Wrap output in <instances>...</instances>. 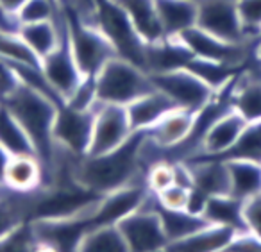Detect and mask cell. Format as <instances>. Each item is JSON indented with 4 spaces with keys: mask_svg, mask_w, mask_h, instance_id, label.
Masks as SVG:
<instances>
[{
    "mask_svg": "<svg viewBox=\"0 0 261 252\" xmlns=\"http://www.w3.org/2000/svg\"><path fill=\"white\" fill-rule=\"evenodd\" d=\"M142 140L143 131H135L133 136L115 150L100 156H83L73 168V179L98 195L133 181L145 179V168L140 159Z\"/></svg>",
    "mask_w": 261,
    "mask_h": 252,
    "instance_id": "1",
    "label": "cell"
},
{
    "mask_svg": "<svg viewBox=\"0 0 261 252\" xmlns=\"http://www.w3.org/2000/svg\"><path fill=\"white\" fill-rule=\"evenodd\" d=\"M2 106H6L15 115V118L22 123V127L31 136L45 173L54 159L56 148H58L54 141V123L59 106L52 98L27 86L25 83H22V86L8 100L2 102Z\"/></svg>",
    "mask_w": 261,
    "mask_h": 252,
    "instance_id": "2",
    "label": "cell"
},
{
    "mask_svg": "<svg viewBox=\"0 0 261 252\" xmlns=\"http://www.w3.org/2000/svg\"><path fill=\"white\" fill-rule=\"evenodd\" d=\"M97 97L102 104L127 106L143 93L154 90L149 72L135 63L115 56L95 75Z\"/></svg>",
    "mask_w": 261,
    "mask_h": 252,
    "instance_id": "3",
    "label": "cell"
},
{
    "mask_svg": "<svg viewBox=\"0 0 261 252\" xmlns=\"http://www.w3.org/2000/svg\"><path fill=\"white\" fill-rule=\"evenodd\" d=\"M63 16L66 23V38H68L70 51L81 73L95 77L102 66L116 56L111 41L106 38V34L95 22H88L65 11H63Z\"/></svg>",
    "mask_w": 261,
    "mask_h": 252,
    "instance_id": "4",
    "label": "cell"
},
{
    "mask_svg": "<svg viewBox=\"0 0 261 252\" xmlns=\"http://www.w3.org/2000/svg\"><path fill=\"white\" fill-rule=\"evenodd\" d=\"M97 26L102 29L116 56L135 63L145 70V41L136 33L135 26L130 23L129 16L115 0H97L95 11ZM147 72V70H145Z\"/></svg>",
    "mask_w": 261,
    "mask_h": 252,
    "instance_id": "5",
    "label": "cell"
},
{
    "mask_svg": "<svg viewBox=\"0 0 261 252\" xmlns=\"http://www.w3.org/2000/svg\"><path fill=\"white\" fill-rule=\"evenodd\" d=\"M118 227L123 234L127 248L135 252H154L167 250V234L161 225L160 211L156 206V195L150 191L142 208L118 222Z\"/></svg>",
    "mask_w": 261,
    "mask_h": 252,
    "instance_id": "6",
    "label": "cell"
},
{
    "mask_svg": "<svg viewBox=\"0 0 261 252\" xmlns=\"http://www.w3.org/2000/svg\"><path fill=\"white\" fill-rule=\"evenodd\" d=\"M179 38L195 58L224 63V65H231L236 68H243L254 58L256 43L224 40V38H218L200 29L199 26H193L192 29L185 31Z\"/></svg>",
    "mask_w": 261,
    "mask_h": 252,
    "instance_id": "7",
    "label": "cell"
},
{
    "mask_svg": "<svg viewBox=\"0 0 261 252\" xmlns=\"http://www.w3.org/2000/svg\"><path fill=\"white\" fill-rule=\"evenodd\" d=\"M150 81L156 90L163 91L174 102L175 108L188 109L193 113L202 109L217 95L202 79H199L188 68L150 73Z\"/></svg>",
    "mask_w": 261,
    "mask_h": 252,
    "instance_id": "8",
    "label": "cell"
},
{
    "mask_svg": "<svg viewBox=\"0 0 261 252\" xmlns=\"http://www.w3.org/2000/svg\"><path fill=\"white\" fill-rule=\"evenodd\" d=\"M129 116L125 106L118 104H102L95 108L93 131H91L90 147L86 156H100L122 147L133 136Z\"/></svg>",
    "mask_w": 261,
    "mask_h": 252,
    "instance_id": "9",
    "label": "cell"
},
{
    "mask_svg": "<svg viewBox=\"0 0 261 252\" xmlns=\"http://www.w3.org/2000/svg\"><path fill=\"white\" fill-rule=\"evenodd\" d=\"M31 225L36 234L40 248L50 250H79L86 231L91 227V218L84 215L63 218H34Z\"/></svg>",
    "mask_w": 261,
    "mask_h": 252,
    "instance_id": "10",
    "label": "cell"
},
{
    "mask_svg": "<svg viewBox=\"0 0 261 252\" xmlns=\"http://www.w3.org/2000/svg\"><path fill=\"white\" fill-rule=\"evenodd\" d=\"M95 109L81 111L70 106H59L54 123V141L66 152L83 158L88 154L91 131H93Z\"/></svg>",
    "mask_w": 261,
    "mask_h": 252,
    "instance_id": "11",
    "label": "cell"
},
{
    "mask_svg": "<svg viewBox=\"0 0 261 252\" xmlns=\"http://www.w3.org/2000/svg\"><path fill=\"white\" fill-rule=\"evenodd\" d=\"M197 26L224 40L249 41L243 33L236 0H199Z\"/></svg>",
    "mask_w": 261,
    "mask_h": 252,
    "instance_id": "12",
    "label": "cell"
},
{
    "mask_svg": "<svg viewBox=\"0 0 261 252\" xmlns=\"http://www.w3.org/2000/svg\"><path fill=\"white\" fill-rule=\"evenodd\" d=\"M149 193L150 191L145 184V179H138L100 195L91 225L93 223H118L129 213L142 208Z\"/></svg>",
    "mask_w": 261,
    "mask_h": 252,
    "instance_id": "13",
    "label": "cell"
},
{
    "mask_svg": "<svg viewBox=\"0 0 261 252\" xmlns=\"http://www.w3.org/2000/svg\"><path fill=\"white\" fill-rule=\"evenodd\" d=\"M229 104L247 122L261 120V66L256 61L245 65L227 90Z\"/></svg>",
    "mask_w": 261,
    "mask_h": 252,
    "instance_id": "14",
    "label": "cell"
},
{
    "mask_svg": "<svg viewBox=\"0 0 261 252\" xmlns=\"http://www.w3.org/2000/svg\"><path fill=\"white\" fill-rule=\"evenodd\" d=\"M247 120L236 109L227 108L213 120L200 141V152L197 158H224L242 136Z\"/></svg>",
    "mask_w": 261,
    "mask_h": 252,
    "instance_id": "15",
    "label": "cell"
},
{
    "mask_svg": "<svg viewBox=\"0 0 261 252\" xmlns=\"http://www.w3.org/2000/svg\"><path fill=\"white\" fill-rule=\"evenodd\" d=\"M41 72H43L45 79L48 81L52 88L56 90V93L66 100L70 97L77 84L83 81V73H81L79 66H77L73 54L70 51L68 38H63L61 45L56 48L52 54H48L47 58L41 59Z\"/></svg>",
    "mask_w": 261,
    "mask_h": 252,
    "instance_id": "16",
    "label": "cell"
},
{
    "mask_svg": "<svg viewBox=\"0 0 261 252\" xmlns=\"http://www.w3.org/2000/svg\"><path fill=\"white\" fill-rule=\"evenodd\" d=\"M193 122H195V113L193 111L174 108L160 122L154 123L150 129L143 131V133L161 150H168V148L179 147L188 140L193 129Z\"/></svg>",
    "mask_w": 261,
    "mask_h": 252,
    "instance_id": "17",
    "label": "cell"
},
{
    "mask_svg": "<svg viewBox=\"0 0 261 252\" xmlns=\"http://www.w3.org/2000/svg\"><path fill=\"white\" fill-rule=\"evenodd\" d=\"M18 34L31 51L36 54V58L43 59L48 54L56 51L61 45L63 38L66 34V23L65 16H59L58 20H45V22H34V23H22L18 29Z\"/></svg>",
    "mask_w": 261,
    "mask_h": 252,
    "instance_id": "18",
    "label": "cell"
},
{
    "mask_svg": "<svg viewBox=\"0 0 261 252\" xmlns=\"http://www.w3.org/2000/svg\"><path fill=\"white\" fill-rule=\"evenodd\" d=\"M175 108V104L160 90H150L142 97L135 98L130 104L125 106L127 116L133 131H147L158 123L168 111Z\"/></svg>",
    "mask_w": 261,
    "mask_h": 252,
    "instance_id": "19",
    "label": "cell"
},
{
    "mask_svg": "<svg viewBox=\"0 0 261 252\" xmlns=\"http://www.w3.org/2000/svg\"><path fill=\"white\" fill-rule=\"evenodd\" d=\"M192 170L193 186L206 195H225L231 193L229 188L227 161L222 158H193L186 161Z\"/></svg>",
    "mask_w": 261,
    "mask_h": 252,
    "instance_id": "20",
    "label": "cell"
},
{
    "mask_svg": "<svg viewBox=\"0 0 261 252\" xmlns=\"http://www.w3.org/2000/svg\"><path fill=\"white\" fill-rule=\"evenodd\" d=\"M156 9L165 36L179 38L185 31L197 26V0H156Z\"/></svg>",
    "mask_w": 261,
    "mask_h": 252,
    "instance_id": "21",
    "label": "cell"
},
{
    "mask_svg": "<svg viewBox=\"0 0 261 252\" xmlns=\"http://www.w3.org/2000/svg\"><path fill=\"white\" fill-rule=\"evenodd\" d=\"M125 11L136 33L145 43H154L165 38L160 16H158L156 0H115Z\"/></svg>",
    "mask_w": 261,
    "mask_h": 252,
    "instance_id": "22",
    "label": "cell"
},
{
    "mask_svg": "<svg viewBox=\"0 0 261 252\" xmlns=\"http://www.w3.org/2000/svg\"><path fill=\"white\" fill-rule=\"evenodd\" d=\"M43 165L38 156H11L6 170L4 188L13 191H34L43 186Z\"/></svg>",
    "mask_w": 261,
    "mask_h": 252,
    "instance_id": "23",
    "label": "cell"
},
{
    "mask_svg": "<svg viewBox=\"0 0 261 252\" xmlns=\"http://www.w3.org/2000/svg\"><path fill=\"white\" fill-rule=\"evenodd\" d=\"M234 233L236 231L229 229V227L215 225V223H206V225L200 227V229L195 231V233H192L190 236L168 243L167 250H179V252L225 250Z\"/></svg>",
    "mask_w": 261,
    "mask_h": 252,
    "instance_id": "24",
    "label": "cell"
},
{
    "mask_svg": "<svg viewBox=\"0 0 261 252\" xmlns=\"http://www.w3.org/2000/svg\"><path fill=\"white\" fill-rule=\"evenodd\" d=\"M225 161H227L229 188L232 197L247 200L261 193V163L238 158H229Z\"/></svg>",
    "mask_w": 261,
    "mask_h": 252,
    "instance_id": "25",
    "label": "cell"
},
{
    "mask_svg": "<svg viewBox=\"0 0 261 252\" xmlns=\"http://www.w3.org/2000/svg\"><path fill=\"white\" fill-rule=\"evenodd\" d=\"M202 216L206 218V222L215 225L229 227L232 231L247 229L243 220V200L232 197L231 193L213 195L207 198Z\"/></svg>",
    "mask_w": 261,
    "mask_h": 252,
    "instance_id": "26",
    "label": "cell"
},
{
    "mask_svg": "<svg viewBox=\"0 0 261 252\" xmlns=\"http://www.w3.org/2000/svg\"><path fill=\"white\" fill-rule=\"evenodd\" d=\"M79 250L127 252L129 248L118 223H93L81 240Z\"/></svg>",
    "mask_w": 261,
    "mask_h": 252,
    "instance_id": "27",
    "label": "cell"
},
{
    "mask_svg": "<svg viewBox=\"0 0 261 252\" xmlns=\"http://www.w3.org/2000/svg\"><path fill=\"white\" fill-rule=\"evenodd\" d=\"M0 145L11 156H36L33 140L27 134V131L15 118V115L2 104H0Z\"/></svg>",
    "mask_w": 261,
    "mask_h": 252,
    "instance_id": "28",
    "label": "cell"
},
{
    "mask_svg": "<svg viewBox=\"0 0 261 252\" xmlns=\"http://www.w3.org/2000/svg\"><path fill=\"white\" fill-rule=\"evenodd\" d=\"M156 206H158V202H156ZM158 211H160L161 225H163V231H165V234H167L168 243L182 240V238L190 236L192 233L199 231L200 227H204L206 223H210V222H206V218H204L202 215H197V213H192V211H188V209H165L158 206Z\"/></svg>",
    "mask_w": 261,
    "mask_h": 252,
    "instance_id": "29",
    "label": "cell"
},
{
    "mask_svg": "<svg viewBox=\"0 0 261 252\" xmlns=\"http://www.w3.org/2000/svg\"><path fill=\"white\" fill-rule=\"evenodd\" d=\"M185 68H188L190 72L195 73L199 79H202L215 93H220V91L227 90L232 81H234V77L238 75V72L242 70L231 65H224V63L195 58V56L190 59Z\"/></svg>",
    "mask_w": 261,
    "mask_h": 252,
    "instance_id": "30",
    "label": "cell"
},
{
    "mask_svg": "<svg viewBox=\"0 0 261 252\" xmlns=\"http://www.w3.org/2000/svg\"><path fill=\"white\" fill-rule=\"evenodd\" d=\"M238 158L261 163V120L249 122L234 147L224 156V159Z\"/></svg>",
    "mask_w": 261,
    "mask_h": 252,
    "instance_id": "31",
    "label": "cell"
},
{
    "mask_svg": "<svg viewBox=\"0 0 261 252\" xmlns=\"http://www.w3.org/2000/svg\"><path fill=\"white\" fill-rule=\"evenodd\" d=\"M61 8L58 0H27L18 11L20 26L22 23H34V22H45V20H58L61 16Z\"/></svg>",
    "mask_w": 261,
    "mask_h": 252,
    "instance_id": "32",
    "label": "cell"
},
{
    "mask_svg": "<svg viewBox=\"0 0 261 252\" xmlns=\"http://www.w3.org/2000/svg\"><path fill=\"white\" fill-rule=\"evenodd\" d=\"M236 8L245 38L256 43L261 38V0H236Z\"/></svg>",
    "mask_w": 261,
    "mask_h": 252,
    "instance_id": "33",
    "label": "cell"
},
{
    "mask_svg": "<svg viewBox=\"0 0 261 252\" xmlns=\"http://www.w3.org/2000/svg\"><path fill=\"white\" fill-rule=\"evenodd\" d=\"M66 106L81 111H90L98 106L97 86H95V77L84 75L83 81L75 86V90L70 93V97L65 100Z\"/></svg>",
    "mask_w": 261,
    "mask_h": 252,
    "instance_id": "34",
    "label": "cell"
},
{
    "mask_svg": "<svg viewBox=\"0 0 261 252\" xmlns=\"http://www.w3.org/2000/svg\"><path fill=\"white\" fill-rule=\"evenodd\" d=\"M175 183L174 163L172 161H158L150 165L145 172V184L149 191L152 193H161L168 186Z\"/></svg>",
    "mask_w": 261,
    "mask_h": 252,
    "instance_id": "35",
    "label": "cell"
},
{
    "mask_svg": "<svg viewBox=\"0 0 261 252\" xmlns=\"http://www.w3.org/2000/svg\"><path fill=\"white\" fill-rule=\"evenodd\" d=\"M22 77L15 63L0 58V104L6 102L20 86H22Z\"/></svg>",
    "mask_w": 261,
    "mask_h": 252,
    "instance_id": "36",
    "label": "cell"
},
{
    "mask_svg": "<svg viewBox=\"0 0 261 252\" xmlns=\"http://www.w3.org/2000/svg\"><path fill=\"white\" fill-rule=\"evenodd\" d=\"M190 190L192 188L181 186V184H172L167 190H163L161 193L156 195V202L160 208L165 209H186L188 208V198H190Z\"/></svg>",
    "mask_w": 261,
    "mask_h": 252,
    "instance_id": "37",
    "label": "cell"
},
{
    "mask_svg": "<svg viewBox=\"0 0 261 252\" xmlns=\"http://www.w3.org/2000/svg\"><path fill=\"white\" fill-rule=\"evenodd\" d=\"M243 220L247 229L261 240V193L243 200Z\"/></svg>",
    "mask_w": 261,
    "mask_h": 252,
    "instance_id": "38",
    "label": "cell"
},
{
    "mask_svg": "<svg viewBox=\"0 0 261 252\" xmlns=\"http://www.w3.org/2000/svg\"><path fill=\"white\" fill-rule=\"evenodd\" d=\"M225 250H240V252H257L261 250V240L249 229L236 231L232 234L231 241H229Z\"/></svg>",
    "mask_w": 261,
    "mask_h": 252,
    "instance_id": "39",
    "label": "cell"
},
{
    "mask_svg": "<svg viewBox=\"0 0 261 252\" xmlns=\"http://www.w3.org/2000/svg\"><path fill=\"white\" fill-rule=\"evenodd\" d=\"M9 159H11V154L6 150L2 145H0V190L4 188V179H6V170H8Z\"/></svg>",
    "mask_w": 261,
    "mask_h": 252,
    "instance_id": "40",
    "label": "cell"
},
{
    "mask_svg": "<svg viewBox=\"0 0 261 252\" xmlns=\"http://www.w3.org/2000/svg\"><path fill=\"white\" fill-rule=\"evenodd\" d=\"M25 2L27 0H0V8L6 9L8 13H11V15L16 16Z\"/></svg>",
    "mask_w": 261,
    "mask_h": 252,
    "instance_id": "41",
    "label": "cell"
},
{
    "mask_svg": "<svg viewBox=\"0 0 261 252\" xmlns=\"http://www.w3.org/2000/svg\"><path fill=\"white\" fill-rule=\"evenodd\" d=\"M197 2H199V0H197Z\"/></svg>",
    "mask_w": 261,
    "mask_h": 252,
    "instance_id": "42",
    "label": "cell"
}]
</instances>
